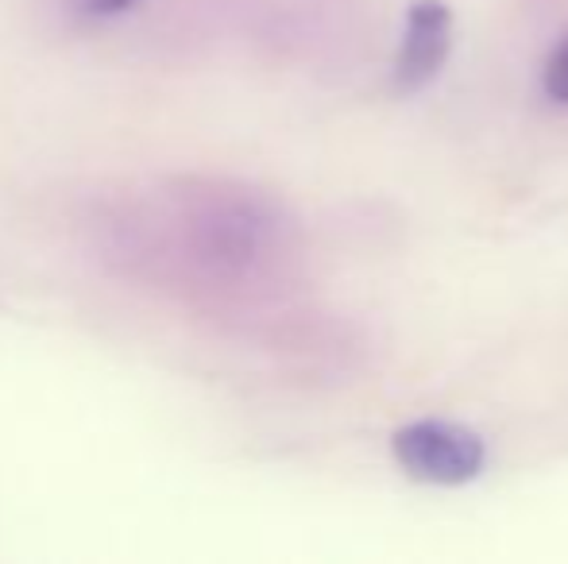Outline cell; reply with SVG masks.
Listing matches in <instances>:
<instances>
[{"label":"cell","mask_w":568,"mask_h":564,"mask_svg":"<svg viewBox=\"0 0 568 564\" xmlns=\"http://www.w3.org/2000/svg\"><path fill=\"white\" fill-rule=\"evenodd\" d=\"M390 449H395V460L410 480L437 483V488L471 483L487 464L484 437L471 433L468 425L437 422V418L403 425L395 433V441H390Z\"/></svg>","instance_id":"6da1fadb"},{"label":"cell","mask_w":568,"mask_h":564,"mask_svg":"<svg viewBox=\"0 0 568 564\" xmlns=\"http://www.w3.org/2000/svg\"><path fill=\"white\" fill-rule=\"evenodd\" d=\"M453 47V12L445 0H414L406 12V35L398 51L395 82L403 93H414L442 74Z\"/></svg>","instance_id":"7a4b0ae2"},{"label":"cell","mask_w":568,"mask_h":564,"mask_svg":"<svg viewBox=\"0 0 568 564\" xmlns=\"http://www.w3.org/2000/svg\"><path fill=\"white\" fill-rule=\"evenodd\" d=\"M541 85H546V98L554 101V105L568 109V35L554 47V54H549Z\"/></svg>","instance_id":"3957f363"},{"label":"cell","mask_w":568,"mask_h":564,"mask_svg":"<svg viewBox=\"0 0 568 564\" xmlns=\"http://www.w3.org/2000/svg\"><path fill=\"white\" fill-rule=\"evenodd\" d=\"M140 0H82V8L90 16H120L128 12V8H135Z\"/></svg>","instance_id":"277c9868"}]
</instances>
